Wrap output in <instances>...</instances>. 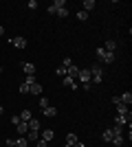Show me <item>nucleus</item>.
Returning <instances> with one entry per match:
<instances>
[{
	"mask_svg": "<svg viewBox=\"0 0 132 147\" xmlns=\"http://www.w3.org/2000/svg\"><path fill=\"white\" fill-rule=\"evenodd\" d=\"M88 70H90V79H93V84H101V81H104V68H101L99 64H93Z\"/></svg>",
	"mask_w": 132,
	"mask_h": 147,
	"instance_id": "1",
	"label": "nucleus"
},
{
	"mask_svg": "<svg viewBox=\"0 0 132 147\" xmlns=\"http://www.w3.org/2000/svg\"><path fill=\"white\" fill-rule=\"evenodd\" d=\"M97 57H99V59L104 61V64H112V61H114V53L106 51L104 46H99V49H97Z\"/></svg>",
	"mask_w": 132,
	"mask_h": 147,
	"instance_id": "2",
	"label": "nucleus"
},
{
	"mask_svg": "<svg viewBox=\"0 0 132 147\" xmlns=\"http://www.w3.org/2000/svg\"><path fill=\"white\" fill-rule=\"evenodd\" d=\"M22 73L24 75H35V64H33V61H22Z\"/></svg>",
	"mask_w": 132,
	"mask_h": 147,
	"instance_id": "3",
	"label": "nucleus"
},
{
	"mask_svg": "<svg viewBox=\"0 0 132 147\" xmlns=\"http://www.w3.org/2000/svg\"><path fill=\"white\" fill-rule=\"evenodd\" d=\"M77 77H79L82 84H90V70H88V68H79V75H77Z\"/></svg>",
	"mask_w": 132,
	"mask_h": 147,
	"instance_id": "4",
	"label": "nucleus"
},
{
	"mask_svg": "<svg viewBox=\"0 0 132 147\" xmlns=\"http://www.w3.org/2000/svg\"><path fill=\"white\" fill-rule=\"evenodd\" d=\"M9 44H11V46H16V49H24V46H26V40H24V37H11V40H9Z\"/></svg>",
	"mask_w": 132,
	"mask_h": 147,
	"instance_id": "5",
	"label": "nucleus"
},
{
	"mask_svg": "<svg viewBox=\"0 0 132 147\" xmlns=\"http://www.w3.org/2000/svg\"><path fill=\"white\" fill-rule=\"evenodd\" d=\"M24 138L29 143H31V141H38V138H40V129H29V132L24 134Z\"/></svg>",
	"mask_w": 132,
	"mask_h": 147,
	"instance_id": "6",
	"label": "nucleus"
},
{
	"mask_svg": "<svg viewBox=\"0 0 132 147\" xmlns=\"http://www.w3.org/2000/svg\"><path fill=\"white\" fill-rule=\"evenodd\" d=\"M16 129H18V134H20V136H24L26 132H29V123H26V121H20L18 125H16Z\"/></svg>",
	"mask_w": 132,
	"mask_h": 147,
	"instance_id": "7",
	"label": "nucleus"
},
{
	"mask_svg": "<svg viewBox=\"0 0 132 147\" xmlns=\"http://www.w3.org/2000/svg\"><path fill=\"white\" fill-rule=\"evenodd\" d=\"M53 136H55V129H42V136H40V138H42V141H53Z\"/></svg>",
	"mask_w": 132,
	"mask_h": 147,
	"instance_id": "8",
	"label": "nucleus"
},
{
	"mask_svg": "<svg viewBox=\"0 0 132 147\" xmlns=\"http://www.w3.org/2000/svg\"><path fill=\"white\" fill-rule=\"evenodd\" d=\"M77 75H79V68H77L75 64H70V66L66 68V77H70V79H73V77H77Z\"/></svg>",
	"mask_w": 132,
	"mask_h": 147,
	"instance_id": "9",
	"label": "nucleus"
},
{
	"mask_svg": "<svg viewBox=\"0 0 132 147\" xmlns=\"http://www.w3.org/2000/svg\"><path fill=\"white\" fill-rule=\"evenodd\" d=\"M110 143H112L114 147H123V145H126V138H123V134H119V136H112V141H110Z\"/></svg>",
	"mask_w": 132,
	"mask_h": 147,
	"instance_id": "10",
	"label": "nucleus"
},
{
	"mask_svg": "<svg viewBox=\"0 0 132 147\" xmlns=\"http://www.w3.org/2000/svg\"><path fill=\"white\" fill-rule=\"evenodd\" d=\"M44 117H49V119H53V117H57V108H53V105H49V108H44Z\"/></svg>",
	"mask_w": 132,
	"mask_h": 147,
	"instance_id": "11",
	"label": "nucleus"
},
{
	"mask_svg": "<svg viewBox=\"0 0 132 147\" xmlns=\"http://www.w3.org/2000/svg\"><path fill=\"white\" fill-rule=\"evenodd\" d=\"M62 84L66 88H70V90H77V84H75V79H70V77H64L62 79Z\"/></svg>",
	"mask_w": 132,
	"mask_h": 147,
	"instance_id": "12",
	"label": "nucleus"
},
{
	"mask_svg": "<svg viewBox=\"0 0 132 147\" xmlns=\"http://www.w3.org/2000/svg\"><path fill=\"white\" fill-rule=\"evenodd\" d=\"M29 92H31V94H42V84H38V81L31 84V86H29Z\"/></svg>",
	"mask_w": 132,
	"mask_h": 147,
	"instance_id": "13",
	"label": "nucleus"
},
{
	"mask_svg": "<svg viewBox=\"0 0 132 147\" xmlns=\"http://www.w3.org/2000/svg\"><path fill=\"white\" fill-rule=\"evenodd\" d=\"M119 101L123 105H130L132 103V94H130V92H123V94H119Z\"/></svg>",
	"mask_w": 132,
	"mask_h": 147,
	"instance_id": "14",
	"label": "nucleus"
},
{
	"mask_svg": "<svg viewBox=\"0 0 132 147\" xmlns=\"http://www.w3.org/2000/svg\"><path fill=\"white\" fill-rule=\"evenodd\" d=\"M82 7H84V9H82V11H93V9H95V0H84V2H82Z\"/></svg>",
	"mask_w": 132,
	"mask_h": 147,
	"instance_id": "15",
	"label": "nucleus"
},
{
	"mask_svg": "<svg viewBox=\"0 0 132 147\" xmlns=\"http://www.w3.org/2000/svg\"><path fill=\"white\" fill-rule=\"evenodd\" d=\"M112 136H114V132H112V129H104V134H101V138H104L106 143H110V141H112Z\"/></svg>",
	"mask_w": 132,
	"mask_h": 147,
	"instance_id": "16",
	"label": "nucleus"
},
{
	"mask_svg": "<svg viewBox=\"0 0 132 147\" xmlns=\"http://www.w3.org/2000/svg\"><path fill=\"white\" fill-rule=\"evenodd\" d=\"M104 49L110 51V53H114V49H117V42H114V40H108V42L104 44Z\"/></svg>",
	"mask_w": 132,
	"mask_h": 147,
	"instance_id": "17",
	"label": "nucleus"
},
{
	"mask_svg": "<svg viewBox=\"0 0 132 147\" xmlns=\"http://www.w3.org/2000/svg\"><path fill=\"white\" fill-rule=\"evenodd\" d=\"M114 108H117V114H128V112H130V110H128V105H123V103H117Z\"/></svg>",
	"mask_w": 132,
	"mask_h": 147,
	"instance_id": "18",
	"label": "nucleus"
},
{
	"mask_svg": "<svg viewBox=\"0 0 132 147\" xmlns=\"http://www.w3.org/2000/svg\"><path fill=\"white\" fill-rule=\"evenodd\" d=\"M66 143H70V145H75V143H77V134H75V132H68V134H66Z\"/></svg>",
	"mask_w": 132,
	"mask_h": 147,
	"instance_id": "19",
	"label": "nucleus"
},
{
	"mask_svg": "<svg viewBox=\"0 0 132 147\" xmlns=\"http://www.w3.org/2000/svg\"><path fill=\"white\" fill-rule=\"evenodd\" d=\"M18 117H20V121H31V112H29V110H22V114H18Z\"/></svg>",
	"mask_w": 132,
	"mask_h": 147,
	"instance_id": "20",
	"label": "nucleus"
},
{
	"mask_svg": "<svg viewBox=\"0 0 132 147\" xmlns=\"http://www.w3.org/2000/svg\"><path fill=\"white\" fill-rule=\"evenodd\" d=\"M29 145V141H26L24 136H20V138H16V147H26Z\"/></svg>",
	"mask_w": 132,
	"mask_h": 147,
	"instance_id": "21",
	"label": "nucleus"
},
{
	"mask_svg": "<svg viewBox=\"0 0 132 147\" xmlns=\"http://www.w3.org/2000/svg\"><path fill=\"white\" fill-rule=\"evenodd\" d=\"M75 18L79 20V22H86V20H88V13H86V11H77V13H75Z\"/></svg>",
	"mask_w": 132,
	"mask_h": 147,
	"instance_id": "22",
	"label": "nucleus"
},
{
	"mask_svg": "<svg viewBox=\"0 0 132 147\" xmlns=\"http://www.w3.org/2000/svg\"><path fill=\"white\" fill-rule=\"evenodd\" d=\"M29 123V129H40V121L38 119H31V121H26Z\"/></svg>",
	"mask_w": 132,
	"mask_h": 147,
	"instance_id": "23",
	"label": "nucleus"
},
{
	"mask_svg": "<svg viewBox=\"0 0 132 147\" xmlns=\"http://www.w3.org/2000/svg\"><path fill=\"white\" fill-rule=\"evenodd\" d=\"M53 7H55V9H64V7H66V0H55Z\"/></svg>",
	"mask_w": 132,
	"mask_h": 147,
	"instance_id": "24",
	"label": "nucleus"
},
{
	"mask_svg": "<svg viewBox=\"0 0 132 147\" xmlns=\"http://www.w3.org/2000/svg\"><path fill=\"white\" fill-rule=\"evenodd\" d=\"M49 99H46V97H40V108H42V110H44V108H49Z\"/></svg>",
	"mask_w": 132,
	"mask_h": 147,
	"instance_id": "25",
	"label": "nucleus"
},
{
	"mask_svg": "<svg viewBox=\"0 0 132 147\" xmlns=\"http://www.w3.org/2000/svg\"><path fill=\"white\" fill-rule=\"evenodd\" d=\"M57 16H60V18H66V16H68V9H66V7H64V9H57Z\"/></svg>",
	"mask_w": 132,
	"mask_h": 147,
	"instance_id": "26",
	"label": "nucleus"
},
{
	"mask_svg": "<svg viewBox=\"0 0 132 147\" xmlns=\"http://www.w3.org/2000/svg\"><path fill=\"white\" fill-rule=\"evenodd\" d=\"M24 84H29V86L35 84V75H26V77H24Z\"/></svg>",
	"mask_w": 132,
	"mask_h": 147,
	"instance_id": "27",
	"label": "nucleus"
},
{
	"mask_svg": "<svg viewBox=\"0 0 132 147\" xmlns=\"http://www.w3.org/2000/svg\"><path fill=\"white\" fill-rule=\"evenodd\" d=\"M26 7H29V9H38V0H29V2H26Z\"/></svg>",
	"mask_w": 132,
	"mask_h": 147,
	"instance_id": "28",
	"label": "nucleus"
},
{
	"mask_svg": "<svg viewBox=\"0 0 132 147\" xmlns=\"http://www.w3.org/2000/svg\"><path fill=\"white\" fill-rule=\"evenodd\" d=\"M57 75H60V77H66V68L64 66H57V70H55Z\"/></svg>",
	"mask_w": 132,
	"mask_h": 147,
	"instance_id": "29",
	"label": "nucleus"
},
{
	"mask_svg": "<svg viewBox=\"0 0 132 147\" xmlns=\"http://www.w3.org/2000/svg\"><path fill=\"white\" fill-rule=\"evenodd\" d=\"M70 64H73V59H70V57H64V59H62V66H64V68H68Z\"/></svg>",
	"mask_w": 132,
	"mask_h": 147,
	"instance_id": "30",
	"label": "nucleus"
},
{
	"mask_svg": "<svg viewBox=\"0 0 132 147\" xmlns=\"http://www.w3.org/2000/svg\"><path fill=\"white\" fill-rule=\"evenodd\" d=\"M20 92L26 94V92H29V84H20Z\"/></svg>",
	"mask_w": 132,
	"mask_h": 147,
	"instance_id": "31",
	"label": "nucleus"
},
{
	"mask_svg": "<svg viewBox=\"0 0 132 147\" xmlns=\"http://www.w3.org/2000/svg\"><path fill=\"white\" fill-rule=\"evenodd\" d=\"M5 143H7V145H9V147H16V138H7Z\"/></svg>",
	"mask_w": 132,
	"mask_h": 147,
	"instance_id": "32",
	"label": "nucleus"
},
{
	"mask_svg": "<svg viewBox=\"0 0 132 147\" xmlns=\"http://www.w3.org/2000/svg\"><path fill=\"white\" fill-rule=\"evenodd\" d=\"M11 123H13V125H18V123H20V117H18V114H13V117H11Z\"/></svg>",
	"mask_w": 132,
	"mask_h": 147,
	"instance_id": "33",
	"label": "nucleus"
},
{
	"mask_svg": "<svg viewBox=\"0 0 132 147\" xmlns=\"http://www.w3.org/2000/svg\"><path fill=\"white\" fill-rule=\"evenodd\" d=\"M38 147H49V143L42 141V138H38Z\"/></svg>",
	"mask_w": 132,
	"mask_h": 147,
	"instance_id": "34",
	"label": "nucleus"
},
{
	"mask_svg": "<svg viewBox=\"0 0 132 147\" xmlns=\"http://www.w3.org/2000/svg\"><path fill=\"white\" fill-rule=\"evenodd\" d=\"M73 147H86V145H84V143H79V141H77V143H75V145H73Z\"/></svg>",
	"mask_w": 132,
	"mask_h": 147,
	"instance_id": "35",
	"label": "nucleus"
},
{
	"mask_svg": "<svg viewBox=\"0 0 132 147\" xmlns=\"http://www.w3.org/2000/svg\"><path fill=\"white\" fill-rule=\"evenodd\" d=\"M2 35H5V26H0V40H2Z\"/></svg>",
	"mask_w": 132,
	"mask_h": 147,
	"instance_id": "36",
	"label": "nucleus"
},
{
	"mask_svg": "<svg viewBox=\"0 0 132 147\" xmlns=\"http://www.w3.org/2000/svg\"><path fill=\"white\" fill-rule=\"evenodd\" d=\"M2 114H5V108H2V105H0V117H2Z\"/></svg>",
	"mask_w": 132,
	"mask_h": 147,
	"instance_id": "37",
	"label": "nucleus"
},
{
	"mask_svg": "<svg viewBox=\"0 0 132 147\" xmlns=\"http://www.w3.org/2000/svg\"><path fill=\"white\" fill-rule=\"evenodd\" d=\"M64 147H73V145H70V143H66V145H64Z\"/></svg>",
	"mask_w": 132,
	"mask_h": 147,
	"instance_id": "38",
	"label": "nucleus"
},
{
	"mask_svg": "<svg viewBox=\"0 0 132 147\" xmlns=\"http://www.w3.org/2000/svg\"><path fill=\"white\" fill-rule=\"evenodd\" d=\"M0 73H2V66H0Z\"/></svg>",
	"mask_w": 132,
	"mask_h": 147,
	"instance_id": "39",
	"label": "nucleus"
}]
</instances>
